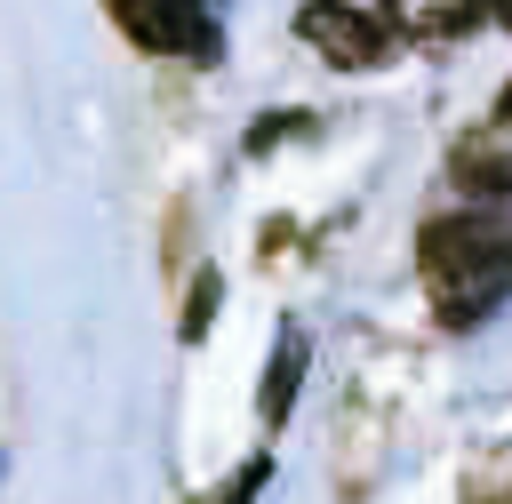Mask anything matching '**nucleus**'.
<instances>
[{
    "mask_svg": "<svg viewBox=\"0 0 512 504\" xmlns=\"http://www.w3.org/2000/svg\"><path fill=\"white\" fill-rule=\"evenodd\" d=\"M416 264H424V280H432L448 328L488 320V312L512 296V208H456V216H432L424 240H416Z\"/></svg>",
    "mask_w": 512,
    "mask_h": 504,
    "instance_id": "nucleus-1",
    "label": "nucleus"
},
{
    "mask_svg": "<svg viewBox=\"0 0 512 504\" xmlns=\"http://www.w3.org/2000/svg\"><path fill=\"white\" fill-rule=\"evenodd\" d=\"M296 40H304L320 64H336V72H376V64H392V32H384L368 8H352V0H304V8H296Z\"/></svg>",
    "mask_w": 512,
    "mask_h": 504,
    "instance_id": "nucleus-2",
    "label": "nucleus"
},
{
    "mask_svg": "<svg viewBox=\"0 0 512 504\" xmlns=\"http://www.w3.org/2000/svg\"><path fill=\"white\" fill-rule=\"evenodd\" d=\"M120 32L144 48V56H192V64H216V16L200 0H112Z\"/></svg>",
    "mask_w": 512,
    "mask_h": 504,
    "instance_id": "nucleus-3",
    "label": "nucleus"
},
{
    "mask_svg": "<svg viewBox=\"0 0 512 504\" xmlns=\"http://www.w3.org/2000/svg\"><path fill=\"white\" fill-rule=\"evenodd\" d=\"M392 40H464L480 16H488V0H376L368 8Z\"/></svg>",
    "mask_w": 512,
    "mask_h": 504,
    "instance_id": "nucleus-4",
    "label": "nucleus"
},
{
    "mask_svg": "<svg viewBox=\"0 0 512 504\" xmlns=\"http://www.w3.org/2000/svg\"><path fill=\"white\" fill-rule=\"evenodd\" d=\"M296 384H304V328H288V336H280V352H272V368H264V392H256L264 424H280V416L296 408Z\"/></svg>",
    "mask_w": 512,
    "mask_h": 504,
    "instance_id": "nucleus-5",
    "label": "nucleus"
},
{
    "mask_svg": "<svg viewBox=\"0 0 512 504\" xmlns=\"http://www.w3.org/2000/svg\"><path fill=\"white\" fill-rule=\"evenodd\" d=\"M456 184H464V192H480V200H504V192H512V144H504V152H496V144L456 152Z\"/></svg>",
    "mask_w": 512,
    "mask_h": 504,
    "instance_id": "nucleus-6",
    "label": "nucleus"
},
{
    "mask_svg": "<svg viewBox=\"0 0 512 504\" xmlns=\"http://www.w3.org/2000/svg\"><path fill=\"white\" fill-rule=\"evenodd\" d=\"M216 296H224V280H216V264L192 280V296H184V344H200V328L216 320Z\"/></svg>",
    "mask_w": 512,
    "mask_h": 504,
    "instance_id": "nucleus-7",
    "label": "nucleus"
},
{
    "mask_svg": "<svg viewBox=\"0 0 512 504\" xmlns=\"http://www.w3.org/2000/svg\"><path fill=\"white\" fill-rule=\"evenodd\" d=\"M264 480H272V456H248V464L232 472V488H224L216 504H256V496H264Z\"/></svg>",
    "mask_w": 512,
    "mask_h": 504,
    "instance_id": "nucleus-8",
    "label": "nucleus"
},
{
    "mask_svg": "<svg viewBox=\"0 0 512 504\" xmlns=\"http://www.w3.org/2000/svg\"><path fill=\"white\" fill-rule=\"evenodd\" d=\"M496 120H504V128H512V80H504V96H496Z\"/></svg>",
    "mask_w": 512,
    "mask_h": 504,
    "instance_id": "nucleus-9",
    "label": "nucleus"
},
{
    "mask_svg": "<svg viewBox=\"0 0 512 504\" xmlns=\"http://www.w3.org/2000/svg\"><path fill=\"white\" fill-rule=\"evenodd\" d=\"M488 16H496V24H504V32H512V0H488Z\"/></svg>",
    "mask_w": 512,
    "mask_h": 504,
    "instance_id": "nucleus-10",
    "label": "nucleus"
},
{
    "mask_svg": "<svg viewBox=\"0 0 512 504\" xmlns=\"http://www.w3.org/2000/svg\"><path fill=\"white\" fill-rule=\"evenodd\" d=\"M480 504H512V488H504V496H480Z\"/></svg>",
    "mask_w": 512,
    "mask_h": 504,
    "instance_id": "nucleus-11",
    "label": "nucleus"
}]
</instances>
